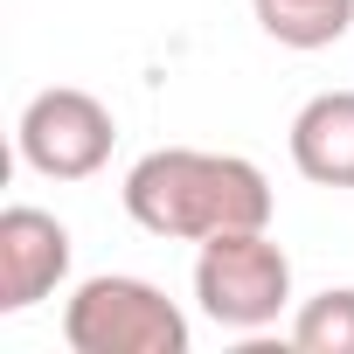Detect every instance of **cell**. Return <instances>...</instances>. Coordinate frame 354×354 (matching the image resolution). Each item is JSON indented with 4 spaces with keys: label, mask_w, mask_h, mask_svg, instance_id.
Returning <instances> with one entry per match:
<instances>
[{
    "label": "cell",
    "mask_w": 354,
    "mask_h": 354,
    "mask_svg": "<svg viewBox=\"0 0 354 354\" xmlns=\"http://www.w3.org/2000/svg\"><path fill=\"white\" fill-rule=\"evenodd\" d=\"M257 8V28L278 42V49H333L347 28H354V0H250Z\"/></svg>",
    "instance_id": "7"
},
{
    "label": "cell",
    "mask_w": 354,
    "mask_h": 354,
    "mask_svg": "<svg viewBox=\"0 0 354 354\" xmlns=\"http://www.w3.org/2000/svg\"><path fill=\"white\" fill-rule=\"evenodd\" d=\"M292 167L313 188H354V91H319L299 104Z\"/></svg>",
    "instance_id": "6"
},
{
    "label": "cell",
    "mask_w": 354,
    "mask_h": 354,
    "mask_svg": "<svg viewBox=\"0 0 354 354\" xmlns=\"http://www.w3.org/2000/svg\"><path fill=\"white\" fill-rule=\"evenodd\" d=\"M125 216L146 236L167 243H209L230 230H271V181L243 153H202V146H160L125 167Z\"/></svg>",
    "instance_id": "1"
},
{
    "label": "cell",
    "mask_w": 354,
    "mask_h": 354,
    "mask_svg": "<svg viewBox=\"0 0 354 354\" xmlns=\"http://www.w3.org/2000/svg\"><path fill=\"white\" fill-rule=\"evenodd\" d=\"M195 306L223 333H264L292 306V257L271 243V230L209 236L195 257Z\"/></svg>",
    "instance_id": "3"
},
{
    "label": "cell",
    "mask_w": 354,
    "mask_h": 354,
    "mask_svg": "<svg viewBox=\"0 0 354 354\" xmlns=\"http://www.w3.org/2000/svg\"><path fill=\"white\" fill-rule=\"evenodd\" d=\"M63 340L77 354H188V313L174 306L160 285L104 271L84 278L63 306Z\"/></svg>",
    "instance_id": "2"
},
{
    "label": "cell",
    "mask_w": 354,
    "mask_h": 354,
    "mask_svg": "<svg viewBox=\"0 0 354 354\" xmlns=\"http://www.w3.org/2000/svg\"><path fill=\"white\" fill-rule=\"evenodd\" d=\"M70 230L49 209L15 202L0 216V313H28L70 278Z\"/></svg>",
    "instance_id": "5"
},
{
    "label": "cell",
    "mask_w": 354,
    "mask_h": 354,
    "mask_svg": "<svg viewBox=\"0 0 354 354\" xmlns=\"http://www.w3.org/2000/svg\"><path fill=\"white\" fill-rule=\"evenodd\" d=\"M15 146H21V160L42 181H91L111 160V146H118V125H111L104 97H91L77 84H49V91H35L21 104Z\"/></svg>",
    "instance_id": "4"
},
{
    "label": "cell",
    "mask_w": 354,
    "mask_h": 354,
    "mask_svg": "<svg viewBox=\"0 0 354 354\" xmlns=\"http://www.w3.org/2000/svg\"><path fill=\"white\" fill-rule=\"evenodd\" d=\"M292 340L306 354H354V285H326L292 313Z\"/></svg>",
    "instance_id": "8"
}]
</instances>
